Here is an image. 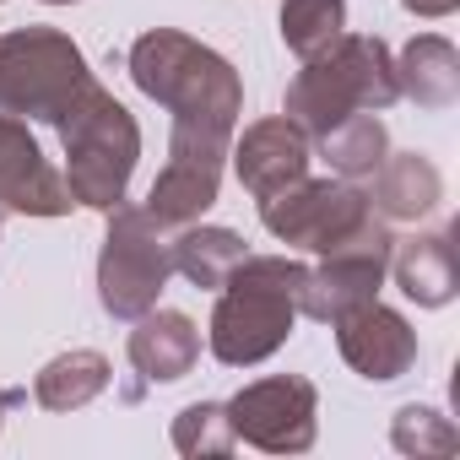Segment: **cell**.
<instances>
[{"mask_svg": "<svg viewBox=\"0 0 460 460\" xmlns=\"http://www.w3.org/2000/svg\"><path fill=\"white\" fill-rule=\"evenodd\" d=\"M163 277H168V250L146 239V217L125 211L103 255V304L114 314H136L152 304V288H163Z\"/></svg>", "mask_w": 460, "mask_h": 460, "instance_id": "obj_4", "label": "cell"}, {"mask_svg": "<svg viewBox=\"0 0 460 460\" xmlns=\"http://www.w3.org/2000/svg\"><path fill=\"white\" fill-rule=\"evenodd\" d=\"M0 195L22 211H66V190L60 179L44 168L33 136H22L12 119H0Z\"/></svg>", "mask_w": 460, "mask_h": 460, "instance_id": "obj_5", "label": "cell"}, {"mask_svg": "<svg viewBox=\"0 0 460 460\" xmlns=\"http://www.w3.org/2000/svg\"><path fill=\"white\" fill-rule=\"evenodd\" d=\"M239 261H244V244H239L234 234H195V239H184V250H179V266H184L195 282H222V271L239 266Z\"/></svg>", "mask_w": 460, "mask_h": 460, "instance_id": "obj_10", "label": "cell"}, {"mask_svg": "<svg viewBox=\"0 0 460 460\" xmlns=\"http://www.w3.org/2000/svg\"><path fill=\"white\" fill-rule=\"evenodd\" d=\"M304 282L309 277L282 261H250L217 309V352L227 363L271 352L293 325V293H304Z\"/></svg>", "mask_w": 460, "mask_h": 460, "instance_id": "obj_2", "label": "cell"}, {"mask_svg": "<svg viewBox=\"0 0 460 460\" xmlns=\"http://www.w3.org/2000/svg\"><path fill=\"white\" fill-rule=\"evenodd\" d=\"M190 358H195V331L179 314H163L136 336V363L152 368V379H179L190 368Z\"/></svg>", "mask_w": 460, "mask_h": 460, "instance_id": "obj_7", "label": "cell"}, {"mask_svg": "<svg viewBox=\"0 0 460 460\" xmlns=\"http://www.w3.org/2000/svg\"><path fill=\"white\" fill-rule=\"evenodd\" d=\"M304 136L298 130H288V125H261L255 136H250V146L239 152V173H244V184L255 190V195H271L277 184H288V179H298L304 173Z\"/></svg>", "mask_w": 460, "mask_h": 460, "instance_id": "obj_6", "label": "cell"}, {"mask_svg": "<svg viewBox=\"0 0 460 460\" xmlns=\"http://www.w3.org/2000/svg\"><path fill=\"white\" fill-rule=\"evenodd\" d=\"M87 87L82 55L55 33H22L0 44V103L12 109H66ZM60 119V114H55Z\"/></svg>", "mask_w": 460, "mask_h": 460, "instance_id": "obj_3", "label": "cell"}, {"mask_svg": "<svg viewBox=\"0 0 460 460\" xmlns=\"http://www.w3.org/2000/svg\"><path fill=\"white\" fill-rule=\"evenodd\" d=\"M406 6H411V12H428V17H438V12H449V6H455V0H406Z\"/></svg>", "mask_w": 460, "mask_h": 460, "instance_id": "obj_11", "label": "cell"}, {"mask_svg": "<svg viewBox=\"0 0 460 460\" xmlns=\"http://www.w3.org/2000/svg\"><path fill=\"white\" fill-rule=\"evenodd\" d=\"M66 146H71V190L93 206H114L125 190V173L136 163V125L119 103H109L98 87H82L71 109L60 114Z\"/></svg>", "mask_w": 460, "mask_h": 460, "instance_id": "obj_1", "label": "cell"}, {"mask_svg": "<svg viewBox=\"0 0 460 460\" xmlns=\"http://www.w3.org/2000/svg\"><path fill=\"white\" fill-rule=\"evenodd\" d=\"M401 282H406L411 298H422V304H444V298H449V282H455L449 239H422V244L401 261Z\"/></svg>", "mask_w": 460, "mask_h": 460, "instance_id": "obj_8", "label": "cell"}, {"mask_svg": "<svg viewBox=\"0 0 460 460\" xmlns=\"http://www.w3.org/2000/svg\"><path fill=\"white\" fill-rule=\"evenodd\" d=\"M336 28H341V0H288V12H282V39L298 55L325 49Z\"/></svg>", "mask_w": 460, "mask_h": 460, "instance_id": "obj_9", "label": "cell"}]
</instances>
